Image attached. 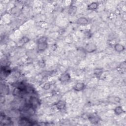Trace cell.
Segmentation results:
<instances>
[{
    "mask_svg": "<svg viewBox=\"0 0 126 126\" xmlns=\"http://www.w3.org/2000/svg\"><path fill=\"white\" fill-rule=\"evenodd\" d=\"M28 103L34 109H36L40 105L39 99L36 96H32L30 97Z\"/></svg>",
    "mask_w": 126,
    "mask_h": 126,
    "instance_id": "1",
    "label": "cell"
},
{
    "mask_svg": "<svg viewBox=\"0 0 126 126\" xmlns=\"http://www.w3.org/2000/svg\"><path fill=\"white\" fill-rule=\"evenodd\" d=\"M19 124L21 126H31L32 125V122L30 121L28 118L27 117H24L21 118L19 121Z\"/></svg>",
    "mask_w": 126,
    "mask_h": 126,
    "instance_id": "2",
    "label": "cell"
},
{
    "mask_svg": "<svg viewBox=\"0 0 126 126\" xmlns=\"http://www.w3.org/2000/svg\"><path fill=\"white\" fill-rule=\"evenodd\" d=\"M88 119H89V121L90 122V123L92 124H97L98 123H99V122L100 121V120L99 116L95 114H91L89 116Z\"/></svg>",
    "mask_w": 126,
    "mask_h": 126,
    "instance_id": "3",
    "label": "cell"
},
{
    "mask_svg": "<svg viewBox=\"0 0 126 126\" xmlns=\"http://www.w3.org/2000/svg\"><path fill=\"white\" fill-rule=\"evenodd\" d=\"M85 49L87 53H91L95 51V50H96V46L94 44L92 43H90L87 44L86 45L85 47Z\"/></svg>",
    "mask_w": 126,
    "mask_h": 126,
    "instance_id": "4",
    "label": "cell"
},
{
    "mask_svg": "<svg viewBox=\"0 0 126 126\" xmlns=\"http://www.w3.org/2000/svg\"><path fill=\"white\" fill-rule=\"evenodd\" d=\"M71 78L70 75L68 73L65 72L62 74L59 77V80L61 82L65 83L68 82Z\"/></svg>",
    "mask_w": 126,
    "mask_h": 126,
    "instance_id": "5",
    "label": "cell"
},
{
    "mask_svg": "<svg viewBox=\"0 0 126 126\" xmlns=\"http://www.w3.org/2000/svg\"><path fill=\"white\" fill-rule=\"evenodd\" d=\"M89 21L88 18L84 17H79L77 19L76 23L80 25H86L88 24Z\"/></svg>",
    "mask_w": 126,
    "mask_h": 126,
    "instance_id": "6",
    "label": "cell"
},
{
    "mask_svg": "<svg viewBox=\"0 0 126 126\" xmlns=\"http://www.w3.org/2000/svg\"><path fill=\"white\" fill-rule=\"evenodd\" d=\"M66 106V103L65 101L62 100H59L55 103V106L59 110H63L64 109Z\"/></svg>",
    "mask_w": 126,
    "mask_h": 126,
    "instance_id": "7",
    "label": "cell"
},
{
    "mask_svg": "<svg viewBox=\"0 0 126 126\" xmlns=\"http://www.w3.org/2000/svg\"><path fill=\"white\" fill-rule=\"evenodd\" d=\"M37 49L38 51L43 52L44 51L48 48L47 42L44 43H40L37 44Z\"/></svg>",
    "mask_w": 126,
    "mask_h": 126,
    "instance_id": "8",
    "label": "cell"
},
{
    "mask_svg": "<svg viewBox=\"0 0 126 126\" xmlns=\"http://www.w3.org/2000/svg\"><path fill=\"white\" fill-rule=\"evenodd\" d=\"M85 88V85L83 83H77L73 87V89L75 91H81Z\"/></svg>",
    "mask_w": 126,
    "mask_h": 126,
    "instance_id": "9",
    "label": "cell"
},
{
    "mask_svg": "<svg viewBox=\"0 0 126 126\" xmlns=\"http://www.w3.org/2000/svg\"><path fill=\"white\" fill-rule=\"evenodd\" d=\"M125 46L120 43H116L114 45V50L117 52H122L125 50Z\"/></svg>",
    "mask_w": 126,
    "mask_h": 126,
    "instance_id": "10",
    "label": "cell"
},
{
    "mask_svg": "<svg viewBox=\"0 0 126 126\" xmlns=\"http://www.w3.org/2000/svg\"><path fill=\"white\" fill-rule=\"evenodd\" d=\"M9 93V88L7 85L3 84L1 86V93L3 95H7Z\"/></svg>",
    "mask_w": 126,
    "mask_h": 126,
    "instance_id": "11",
    "label": "cell"
},
{
    "mask_svg": "<svg viewBox=\"0 0 126 126\" xmlns=\"http://www.w3.org/2000/svg\"><path fill=\"white\" fill-rule=\"evenodd\" d=\"M98 6V4L96 2H93L91 3H90L88 6L87 8L88 10H94L97 8Z\"/></svg>",
    "mask_w": 126,
    "mask_h": 126,
    "instance_id": "12",
    "label": "cell"
},
{
    "mask_svg": "<svg viewBox=\"0 0 126 126\" xmlns=\"http://www.w3.org/2000/svg\"><path fill=\"white\" fill-rule=\"evenodd\" d=\"M114 112L116 115H120L124 112V110L121 106H118L114 108Z\"/></svg>",
    "mask_w": 126,
    "mask_h": 126,
    "instance_id": "13",
    "label": "cell"
},
{
    "mask_svg": "<svg viewBox=\"0 0 126 126\" xmlns=\"http://www.w3.org/2000/svg\"><path fill=\"white\" fill-rule=\"evenodd\" d=\"M94 73L96 77L99 78L103 73V69L102 68H96L94 69Z\"/></svg>",
    "mask_w": 126,
    "mask_h": 126,
    "instance_id": "14",
    "label": "cell"
},
{
    "mask_svg": "<svg viewBox=\"0 0 126 126\" xmlns=\"http://www.w3.org/2000/svg\"><path fill=\"white\" fill-rule=\"evenodd\" d=\"M44 42H47V37L45 36L40 37L37 39V44L40 43H44Z\"/></svg>",
    "mask_w": 126,
    "mask_h": 126,
    "instance_id": "15",
    "label": "cell"
},
{
    "mask_svg": "<svg viewBox=\"0 0 126 126\" xmlns=\"http://www.w3.org/2000/svg\"><path fill=\"white\" fill-rule=\"evenodd\" d=\"M77 11L76 7L75 6H71L68 9V13L70 14H73L76 13Z\"/></svg>",
    "mask_w": 126,
    "mask_h": 126,
    "instance_id": "16",
    "label": "cell"
},
{
    "mask_svg": "<svg viewBox=\"0 0 126 126\" xmlns=\"http://www.w3.org/2000/svg\"><path fill=\"white\" fill-rule=\"evenodd\" d=\"M50 87H51V84L49 83H46L43 85L42 88L44 90H48L50 89Z\"/></svg>",
    "mask_w": 126,
    "mask_h": 126,
    "instance_id": "17",
    "label": "cell"
},
{
    "mask_svg": "<svg viewBox=\"0 0 126 126\" xmlns=\"http://www.w3.org/2000/svg\"><path fill=\"white\" fill-rule=\"evenodd\" d=\"M121 101V99L118 96H114L113 97V102H115L116 103H120Z\"/></svg>",
    "mask_w": 126,
    "mask_h": 126,
    "instance_id": "18",
    "label": "cell"
},
{
    "mask_svg": "<svg viewBox=\"0 0 126 126\" xmlns=\"http://www.w3.org/2000/svg\"><path fill=\"white\" fill-rule=\"evenodd\" d=\"M29 40V38L28 37H24L21 39V41L22 42V43H26L27 42H28V41Z\"/></svg>",
    "mask_w": 126,
    "mask_h": 126,
    "instance_id": "19",
    "label": "cell"
}]
</instances>
